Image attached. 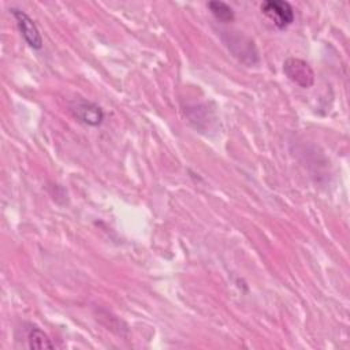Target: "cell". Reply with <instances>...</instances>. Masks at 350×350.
<instances>
[{"label": "cell", "instance_id": "cell-1", "mask_svg": "<svg viewBox=\"0 0 350 350\" xmlns=\"http://www.w3.org/2000/svg\"><path fill=\"white\" fill-rule=\"evenodd\" d=\"M223 40L231 53L243 64L253 66L260 62V55L257 46L252 38L242 33H227Z\"/></svg>", "mask_w": 350, "mask_h": 350}, {"label": "cell", "instance_id": "cell-2", "mask_svg": "<svg viewBox=\"0 0 350 350\" xmlns=\"http://www.w3.org/2000/svg\"><path fill=\"white\" fill-rule=\"evenodd\" d=\"M283 72L299 88L306 89L314 83V71L304 59L287 57L283 63Z\"/></svg>", "mask_w": 350, "mask_h": 350}, {"label": "cell", "instance_id": "cell-3", "mask_svg": "<svg viewBox=\"0 0 350 350\" xmlns=\"http://www.w3.org/2000/svg\"><path fill=\"white\" fill-rule=\"evenodd\" d=\"M260 10L278 29H286L294 21V10L291 4L284 0L262 1Z\"/></svg>", "mask_w": 350, "mask_h": 350}, {"label": "cell", "instance_id": "cell-4", "mask_svg": "<svg viewBox=\"0 0 350 350\" xmlns=\"http://www.w3.org/2000/svg\"><path fill=\"white\" fill-rule=\"evenodd\" d=\"M70 111L78 122L92 127L100 126L105 116L103 108L98 104L85 98H75L70 104Z\"/></svg>", "mask_w": 350, "mask_h": 350}, {"label": "cell", "instance_id": "cell-5", "mask_svg": "<svg viewBox=\"0 0 350 350\" xmlns=\"http://www.w3.org/2000/svg\"><path fill=\"white\" fill-rule=\"evenodd\" d=\"M16 26L23 37V40L27 42V45L33 49H41L42 48V37L41 33L38 30V27L36 26L34 21L22 10L19 8H11L10 10Z\"/></svg>", "mask_w": 350, "mask_h": 350}, {"label": "cell", "instance_id": "cell-6", "mask_svg": "<svg viewBox=\"0 0 350 350\" xmlns=\"http://www.w3.org/2000/svg\"><path fill=\"white\" fill-rule=\"evenodd\" d=\"M27 343L30 349H53L55 347L49 336L36 325H30L27 331Z\"/></svg>", "mask_w": 350, "mask_h": 350}, {"label": "cell", "instance_id": "cell-7", "mask_svg": "<svg viewBox=\"0 0 350 350\" xmlns=\"http://www.w3.org/2000/svg\"><path fill=\"white\" fill-rule=\"evenodd\" d=\"M206 5H208L209 11L212 12V15L220 22L227 23V22L234 21V18H235L234 10L224 1H209Z\"/></svg>", "mask_w": 350, "mask_h": 350}]
</instances>
